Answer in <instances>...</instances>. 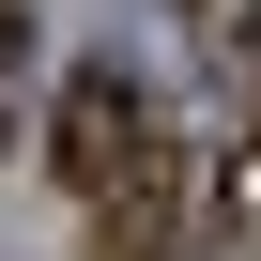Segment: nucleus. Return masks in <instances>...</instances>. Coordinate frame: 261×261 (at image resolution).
Returning <instances> with one entry per match:
<instances>
[{
    "label": "nucleus",
    "mask_w": 261,
    "mask_h": 261,
    "mask_svg": "<svg viewBox=\"0 0 261 261\" xmlns=\"http://www.w3.org/2000/svg\"><path fill=\"white\" fill-rule=\"evenodd\" d=\"M0 31H16V16H0Z\"/></svg>",
    "instance_id": "7ed1b4c3"
},
{
    "label": "nucleus",
    "mask_w": 261,
    "mask_h": 261,
    "mask_svg": "<svg viewBox=\"0 0 261 261\" xmlns=\"http://www.w3.org/2000/svg\"><path fill=\"white\" fill-rule=\"evenodd\" d=\"M154 154H169V123H154V92L123 77V62H77V77L46 92V169H62L77 200H123Z\"/></svg>",
    "instance_id": "f257e3e1"
},
{
    "label": "nucleus",
    "mask_w": 261,
    "mask_h": 261,
    "mask_svg": "<svg viewBox=\"0 0 261 261\" xmlns=\"http://www.w3.org/2000/svg\"><path fill=\"white\" fill-rule=\"evenodd\" d=\"M200 185H185V154H154L123 200H92V261H200Z\"/></svg>",
    "instance_id": "f03ea898"
}]
</instances>
